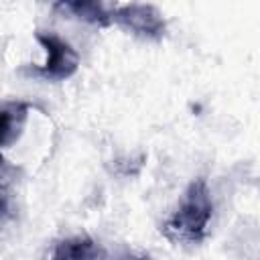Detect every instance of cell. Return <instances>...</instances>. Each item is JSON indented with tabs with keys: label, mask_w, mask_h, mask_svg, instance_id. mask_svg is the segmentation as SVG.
Segmentation results:
<instances>
[{
	"label": "cell",
	"mask_w": 260,
	"mask_h": 260,
	"mask_svg": "<svg viewBox=\"0 0 260 260\" xmlns=\"http://www.w3.org/2000/svg\"><path fill=\"white\" fill-rule=\"evenodd\" d=\"M10 217V207H8V199L6 197H0V228L8 221Z\"/></svg>",
	"instance_id": "cell-8"
},
{
	"label": "cell",
	"mask_w": 260,
	"mask_h": 260,
	"mask_svg": "<svg viewBox=\"0 0 260 260\" xmlns=\"http://www.w3.org/2000/svg\"><path fill=\"white\" fill-rule=\"evenodd\" d=\"M14 175H16V169L8 165V160L0 154V187H8L14 181Z\"/></svg>",
	"instance_id": "cell-7"
},
{
	"label": "cell",
	"mask_w": 260,
	"mask_h": 260,
	"mask_svg": "<svg viewBox=\"0 0 260 260\" xmlns=\"http://www.w3.org/2000/svg\"><path fill=\"white\" fill-rule=\"evenodd\" d=\"M57 8L63 12H69L71 16H75L83 22H91V24H100V26H106L112 22V12L102 2H83V0L61 2V4H57Z\"/></svg>",
	"instance_id": "cell-6"
},
{
	"label": "cell",
	"mask_w": 260,
	"mask_h": 260,
	"mask_svg": "<svg viewBox=\"0 0 260 260\" xmlns=\"http://www.w3.org/2000/svg\"><path fill=\"white\" fill-rule=\"evenodd\" d=\"M37 41L47 51V61L37 69V75L49 81H63L77 71L79 55L67 41L53 32H37Z\"/></svg>",
	"instance_id": "cell-2"
},
{
	"label": "cell",
	"mask_w": 260,
	"mask_h": 260,
	"mask_svg": "<svg viewBox=\"0 0 260 260\" xmlns=\"http://www.w3.org/2000/svg\"><path fill=\"white\" fill-rule=\"evenodd\" d=\"M51 260H108V254L89 236H73L55 244Z\"/></svg>",
	"instance_id": "cell-4"
},
{
	"label": "cell",
	"mask_w": 260,
	"mask_h": 260,
	"mask_svg": "<svg viewBox=\"0 0 260 260\" xmlns=\"http://www.w3.org/2000/svg\"><path fill=\"white\" fill-rule=\"evenodd\" d=\"M28 118V106L22 102H10L0 108V148L10 146L20 136Z\"/></svg>",
	"instance_id": "cell-5"
},
{
	"label": "cell",
	"mask_w": 260,
	"mask_h": 260,
	"mask_svg": "<svg viewBox=\"0 0 260 260\" xmlns=\"http://www.w3.org/2000/svg\"><path fill=\"white\" fill-rule=\"evenodd\" d=\"M112 20H116L122 28L134 32L142 39H158L165 35V18L152 4H124L112 10Z\"/></svg>",
	"instance_id": "cell-3"
},
{
	"label": "cell",
	"mask_w": 260,
	"mask_h": 260,
	"mask_svg": "<svg viewBox=\"0 0 260 260\" xmlns=\"http://www.w3.org/2000/svg\"><path fill=\"white\" fill-rule=\"evenodd\" d=\"M211 211L213 203L207 183L197 179L187 187L179 207L162 223L160 230L175 244H199L205 238Z\"/></svg>",
	"instance_id": "cell-1"
},
{
	"label": "cell",
	"mask_w": 260,
	"mask_h": 260,
	"mask_svg": "<svg viewBox=\"0 0 260 260\" xmlns=\"http://www.w3.org/2000/svg\"><path fill=\"white\" fill-rule=\"evenodd\" d=\"M120 260H150L148 254H134V252H126L124 256H120Z\"/></svg>",
	"instance_id": "cell-9"
}]
</instances>
